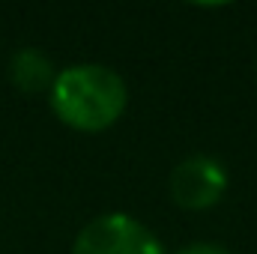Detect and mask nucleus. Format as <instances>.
I'll list each match as a JSON object with an SVG mask.
<instances>
[{"mask_svg":"<svg viewBox=\"0 0 257 254\" xmlns=\"http://www.w3.org/2000/svg\"><path fill=\"white\" fill-rule=\"evenodd\" d=\"M48 105L54 117L75 132H105L126 114L128 87L111 66L72 63L57 69Z\"/></svg>","mask_w":257,"mask_h":254,"instance_id":"f257e3e1","label":"nucleus"},{"mask_svg":"<svg viewBox=\"0 0 257 254\" xmlns=\"http://www.w3.org/2000/svg\"><path fill=\"white\" fill-rule=\"evenodd\" d=\"M72 254H168L162 239L128 212H105L87 221L75 242Z\"/></svg>","mask_w":257,"mask_h":254,"instance_id":"f03ea898","label":"nucleus"},{"mask_svg":"<svg viewBox=\"0 0 257 254\" xmlns=\"http://www.w3.org/2000/svg\"><path fill=\"white\" fill-rule=\"evenodd\" d=\"M227 186H230V177H227L224 162L215 156H206V153L186 156L183 162L174 165V171L168 177L171 200L186 212L212 209L227 194Z\"/></svg>","mask_w":257,"mask_h":254,"instance_id":"7ed1b4c3","label":"nucleus"},{"mask_svg":"<svg viewBox=\"0 0 257 254\" xmlns=\"http://www.w3.org/2000/svg\"><path fill=\"white\" fill-rule=\"evenodd\" d=\"M57 78V69L51 63V57L42 51V48H18L12 57H9V81L27 93V96H36V93H48L51 84Z\"/></svg>","mask_w":257,"mask_h":254,"instance_id":"20e7f679","label":"nucleus"},{"mask_svg":"<svg viewBox=\"0 0 257 254\" xmlns=\"http://www.w3.org/2000/svg\"><path fill=\"white\" fill-rule=\"evenodd\" d=\"M177 254H230L224 245H215V242H192L186 248H180Z\"/></svg>","mask_w":257,"mask_h":254,"instance_id":"39448f33","label":"nucleus"},{"mask_svg":"<svg viewBox=\"0 0 257 254\" xmlns=\"http://www.w3.org/2000/svg\"><path fill=\"white\" fill-rule=\"evenodd\" d=\"M254 72H257V60H254Z\"/></svg>","mask_w":257,"mask_h":254,"instance_id":"423d86ee","label":"nucleus"}]
</instances>
